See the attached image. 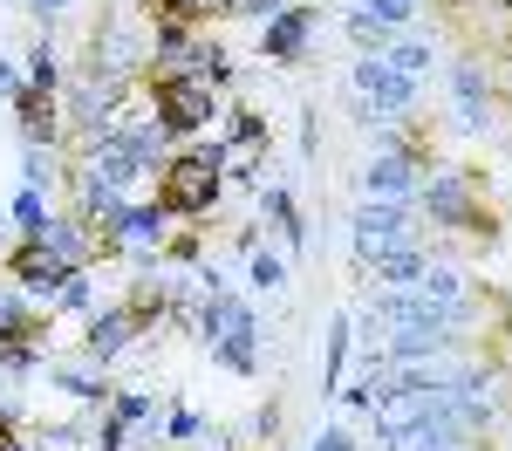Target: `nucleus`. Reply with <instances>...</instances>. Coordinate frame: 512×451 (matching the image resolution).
Listing matches in <instances>:
<instances>
[{
    "label": "nucleus",
    "mask_w": 512,
    "mask_h": 451,
    "mask_svg": "<svg viewBox=\"0 0 512 451\" xmlns=\"http://www.w3.org/2000/svg\"><path fill=\"white\" fill-rule=\"evenodd\" d=\"M369 267H376V281H383V287H417V281H424V267H431V253L410 240V246H396V253H383V260H369Z\"/></svg>",
    "instance_id": "14"
},
{
    "label": "nucleus",
    "mask_w": 512,
    "mask_h": 451,
    "mask_svg": "<svg viewBox=\"0 0 512 451\" xmlns=\"http://www.w3.org/2000/svg\"><path fill=\"white\" fill-rule=\"evenodd\" d=\"M205 335H212L219 369L253 376V363H260V322H253V315H246V301H239V294H226L219 281H212V301H205Z\"/></svg>",
    "instance_id": "4"
},
{
    "label": "nucleus",
    "mask_w": 512,
    "mask_h": 451,
    "mask_svg": "<svg viewBox=\"0 0 512 451\" xmlns=\"http://www.w3.org/2000/svg\"><path fill=\"white\" fill-rule=\"evenodd\" d=\"M349 76H355V89L369 96V117H396V110H410V103H417V76H396L383 55H362Z\"/></svg>",
    "instance_id": "9"
},
{
    "label": "nucleus",
    "mask_w": 512,
    "mask_h": 451,
    "mask_svg": "<svg viewBox=\"0 0 512 451\" xmlns=\"http://www.w3.org/2000/svg\"><path fill=\"white\" fill-rule=\"evenodd\" d=\"M14 445H21V431H14V424L0 417V451H14Z\"/></svg>",
    "instance_id": "28"
},
{
    "label": "nucleus",
    "mask_w": 512,
    "mask_h": 451,
    "mask_svg": "<svg viewBox=\"0 0 512 451\" xmlns=\"http://www.w3.org/2000/svg\"><path fill=\"white\" fill-rule=\"evenodd\" d=\"M89 301H96V294H89V281H82V274H76L69 287H62V308H76V315H89Z\"/></svg>",
    "instance_id": "25"
},
{
    "label": "nucleus",
    "mask_w": 512,
    "mask_h": 451,
    "mask_svg": "<svg viewBox=\"0 0 512 451\" xmlns=\"http://www.w3.org/2000/svg\"><path fill=\"white\" fill-rule=\"evenodd\" d=\"M226 192V144H205V151H171L151 171V205L164 219H198L212 212Z\"/></svg>",
    "instance_id": "2"
},
{
    "label": "nucleus",
    "mask_w": 512,
    "mask_h": 451,
    "mask_svg": "<svg viewBox=\"0 0 512 451\" xmlns=\"http://www.w3.org/2000/svg\"><path fill=\"white\" fill-rule=\"evenodd\" d=\"M0 226H7V219H0Z\"/></svg>",
    "instance_id": "30"
},
{
    "label": "nucleus",
    "mask_w": 512,
    "mask_h": 451,
    "mask_svg": "<svg viewBox=\"0 0 512 451\" xmlns=\"http://www.w3.org/2000/svg\"><path fill=\"white\" fill-rule=\"evenodd\" d=\"M0 274H7L14 287H28V294H62L82 267H69L48 240H21V246H7V253H0Z\"/></svg>",
    "instance_id": "5"
},
{
    "label": "nucleus",
    "mask_w": 512,
    "mask_h": 451,
    "mask_svg": "<svg viewBox=\"0 0 512 451\" xmlns=\"http://www.w3.org/2000/svg\"><path fill=\"white\" fill-rule=\"evenodd\" d=\"M55 7H69V0H35V14H55Z\"/></svg>",
    "instance_id": "29"
},
{
    "label": "nucleus",
    "mask_w": 512,
    "mask_h": 451,
    "mask_svg": "<svg viewBox=\"0 0 512 451\" xmlns=\"http://www.w3.org/2000/svg\"><path fill=\"white\" fill-rule=\"evenodd\" d=\"M55 390H69V397H82V404H103V397H110V383H96V376H69V369H55Z\"/></svg>",
    "instance_id": "21"
},
{
    "label": "nucleus",
    "mask_w": 512,
    "mask_h": 451,
    "mask_svg": "<svg viewBox=\"0 0 512 451\" xmlns=\"http://www.w3.org/2000/svg\"><path fill=\"white\" fill-rule=\"evenodd\" d=\"M21 89V76H14V62H0V96H14Z\"/></svg>",
    "instance_id": "27"
},
{
    "label": "nucleus",
    "mask_w": 512,
    "mask_h": 451,
    "mask_svg": "<svg viewBox=\"0 0 512 451\" xmlns=\"http://www.w3.org/2000/svg\"><path fill=\"white\" fill-rule=\"evenodd\" d=\"M14 219H21V226H28V240H35L41 226H48V205H41L35 192H21V199H14Z\"/></svg>",
    "instance_id": "23"
},
{
    "label": "nucleus",
    "mask_w": 512,
    "mask_h": 451,
    "mask_svg": "<svg viewBox=\"0 0 512 451\" xmlns=\"http://www.w3.org/2000/svg\"><path fill=\"white\" fill-rule=\"evenodd\" d=\"M144 14H151V28H192L185 21V0H144Z\"/></svg>",
    "instance_id": "22"
},
{
    "label": "nucleus",
    "mask_w": 512,
    "mask_h": 451,
    "mask_svg": "<svg viewBox=\"0 0 512 451\" xmlns=\"http://www.w3.org/2000/svg\"><path fill=\"white\" fill-rule=\"evenodd\" d=\"M417 240V226H410V212L396 199H369L362 212H355V253L362 260H383V253H396V246Z\"/></svg>",
    "instance_id": "7"
},
{
    "label": "nucleus",
    "mask_w": 512,
    "mask_h": 451,
    "mask_svg": "<svg viewBox=\"0 0 512 451\" xmlns=\"http://www.w3.org/2000/svg\"><path fill=\"white\" fill-rule=\"evenodd\" d=\"M417 7H424V0H362V7L349 14V35L362 41V48H376V41L390 35V28H403Z\"/></svg>",
    "instance_id": "12"
},
{
    "label": "nucleus",
    "mask_w": 512,
    "mask_h": 451,
    "mask_svg": "<svg viewBox=\"0 0 512 451\" xmlns=\"http://www.w3.org/2000/svg\"><path fill=\"white\" fill-rule=\"evenodd\" d=\"M315 28H321V7H308V0H287V7H280L274 21H267V35H260L267 62H274V69H294V62L308 55Z\"/></svg>",
    "instance_id": "8"
},
{
    "label": "nucleus",
    "mask_w": 512,
    "mask_h": 451,
    "mask_svg": "<svg viewBox=\"0 0 512 451\" xmlns=\"http://www.w3.org/2000/svg\"><path fill=\"white\" fill-rule=\"evenodd\" d=\"M417 178H424V164H410V158H390V151H383V158H376L369 171H362V185H369V199H396V205H403V192H417Z\"/></svg>",
    "instance_id": "13"
},
{
    "label": "nucleus",
    "mask_w": 512,
    "mask_h": 451,
    "mask_svg": "<svg viewBox=\"0 0 512 451\" xmlns=\"http://www.w3.org/2000/svg\"><path fill=\"white\" fill-rule=\"evenodd\" d=\"M144 96H151V123H158L171 144H178V137H198L205 123L219 117L212 82L198 76L185 55H158V69H144Z\"/></svg>",
    "instance_id": "1"
},
{
    "label": "nucleus",
    "mask_w": 512,
    "mask_h": 451,
    "mask_svg": "<svg viewBox=\"0 0 512 451\" xmlns=\"http://www.w3.org/2000/svg\"><path fill=\"white\" fill-rule=\"evenodd\" d=\"M110 417H123V424H137V417H151V397H144V390H117V404H110Z\"/></svg>",
    "instance_id": "24"
},
{
    "label": "nucleus",
    "mask_w": 512,
    "mask_h": 451,
    "mask_svg": "<svg viewBox=\"0 0 512 451\" xmlns=\"http://www.w3.org/2000/svg\"><path fill=\"white\" fill-rule=\"evenodd\" d=\"M233 144H246V151H260V144H267V117L239 103V110H233Z\"/></svg>",
    "instance_id": "19"
},
{
    "label": "nucleus",
    "mask_w": 512,
    "mask_h": 451,
    "mask_svg": "<svg viewBox=\"0 0 512 451\" xmlns=\"http://www.w3.org/2000/svg\"><path fill=\"white\" fill-rule=\"evenodd\" d=\"M424 212H431L444 233H465V240H499V212L485 199V171L472 164H451V171H437L431 185H424Z\"/></svg>",
    "instance_id": "3"
},
{
    "label": "nucleus",
    "mask_w": 512,
    "mask_h": 451,
    "mask_svg": "<svg viewBox=\"0 0 512 451\" xmlns=\"http://www.w3.org/2000/svg\"><path fill=\"white\" fill-rule=\"evenodd\" d=\"M14 117H21V137H28L35 151H48V144L62 137V110H55V89H48V82H21V89H14Z\"/></svg>",
    "instance_id": "10"
},
{
    "label": "nucleus",
    "mask_w": 512,
    "mask_h": 451,
    "mask_svg": "<svg viewBox=\"0 0 512 451\" xmlns=\"http://www.w3.org/2000/svg\"><path fill=\"white\" fill-rule=\"evenodd\" d=\"M342 356H349V322L328 328V363H321V390H335V376H342Z\"/></svg>",
    "instance_id": "20"
},
{
    "label": "nucleus",
    "mask_w": 512,
    "mask_h": 451,
    "mask_svg": "<svg viewBox=\"0 0 512 451\" xmlns=\"http://www.w3.org/2000/svg\"><path fill=\"white\" fill-rule=\"evenodd\" d=\"M267 219H274L280 233H287V246H301V240H308V226H301V205L287 199L280 185H274V192H267Z\"/></svg>",
    "instance_id": "16"
},
{
    "label": "nucleus",
    "mask_w": 512,
    "mask_h": 451,
    "mask_svg": "<svg viewBox=\"0 0 512 451\" xmlns=\"http://www.w3.org/2000/svg\"><path fill=\"white\" fill-rule=\"evenodd\" d=\"M117 233H123V246H130V240H137V246H158L164 240V212H158V205H123Z\"/></svg>",
    "instance_id": "15"
},
{
    "label": "nucleus",
    "mask_w": 512,
    "mask_h": 451,
    "mask_svg": "<svg viewBox=\"0 0 512 451\" xmlns=\"http://www.w3.org/2000/svg\"><path fill=\"white\" fill-rule=\"evenodd\" d=\"M41 342H48V315L0 287V369H35Z\"/></svg>",
    "instance_id": "6"
},
{
    "label": "nucleus",
    "mask_w": 512,
    "mask_h": 451,
    "mask_svg": "<svg viewBox=\"0 0 512 451\" xmlns=\"http://www.w3.org/2000/svg\"><path fill=\"white\" fill-rule=\"evenodd\" d=\"M315 451H355V438H349V431H321Z\"/></svg>",
    "instance_id": "26"
},
{
    "label": "nucleus",
    "mask_w": 512,
    "mask_h": 451,
    "mask_svg": "<svg viewBox=\"0 0 512 451\" xmlns=\"http://www.w3.org/2000/svg\"><path fill=\"white\" fill-rule=\"evenodd\" d=\"M253 287H260V294H280V287H287V260L267 253V246H253Z\"/></svg>",
    "instance_id": "18"
},
{
    "label": "nucleus",
    "mask_w": 512,
    "mask_h": 451,
    "mask_svg": "<svg viewBox=\"0 0 512 451\" xmlns=\"http://www.w3.org/2000/svg\"><path fill=\"white\" fill-rule=\"evenodd\" d=\"M130 335H144V328H137V315L117 301V308H96V315H89V342H82V349H89V363H110V356L130 349Z\"/></svg>",
    "instance_id": "11"
},
{
    "label": "nucleus",
    "mask_w": 512,
    "mask_h": 451,
    "mask_svg": "<svg viewBox=\"0 0 512 451\" xmlns=\"http://www.w3.org/2000/svg\"><path fill=\"white\" fill-rule=\"evenodd\" d=\"M383 62H390L396 76H424V69H431V41H403V48H383Z\"/></svg>",
    "instance_id": "17"
}]
</instances>
